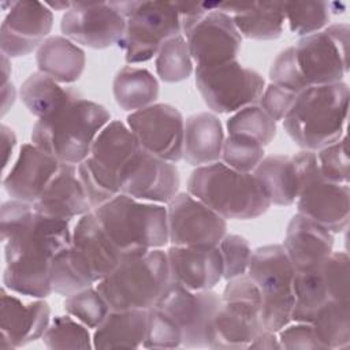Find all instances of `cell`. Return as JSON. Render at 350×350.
<instances>
[{
    "label": "cell",
    "instance_id": "cell-27",
    "mask_svg": "<svg viewBox=\"0 0 350 350\" xmlns=\"http://www.w3.org/2000/svg\"><path fill=\"white\" fill-rule=\"evenodd\" d=\"M216 8L228 14L241 36L257 40H276L283 33L284 1L216 3Z\"/></svg>",
    "mask_w": 350,
    "mask_h": 350
},
{
    "label": "cell",
    "instance_id": "cell-25",
    "mask_svg": "<svg viewBox=\"0 0 350 350\" xmlns=\"http://www.w3.org/2000/svg\"><path fill=\"white\" fill-rule=\"evenodd\" d=\"M33 206L41 215L64 220L90 212L92 206L78 176L77 165L60 163L59 170Z\"/></svg>",
    "mask_w": 350,
    "mask_h": 350
},
{
    "label": "cell",
    "instance_id": "cell-20",
    "mask_svg": "<svg viewBox=\"0 0 350 350\" xmlns=\"http://www.w3.org/2000/svg\"><path fill=\"white\" fill-rule=\"evenodd\" d=\"M167 220L175 246H217L227 234L226 219L186 191L168 202Z\"/></svg>",
    "mask_w": 350,
    "mask_h": 350
},
{
    "label": "cell",
    "instance_id": "cell-2",
    "mask_svg": "<svg viewBox=\"0 0 350 350\" xmlns=\"http://www.w3.org/2000/svg\"><path fill=\"white\" fill-rule=\"evenodd\" d=\"M126 256L113 245L93 211L72 228L71 243L51 262L52 291L68 297L108 276Z\"/></svg>",
    "mask_w": 350,
    "mask_h": 350
},
{
    "label": "cell",
    "instance_id": "cell-15",
    "mask_svg": "<svg viewBox=\"0 0 350 350\" xmlns=\"http://www.w3.org/2000/svg\"><path fill=\"white\" fill-rule=\"evenodd\" d=\"M180 25L196 67H213L237 60L242 36L232 18L217 10L216 3H211L202 14L182 16Z\"/></svg>",
    "mask_w": 350,
    "mask_h": 350
},
{
    "label": "cell",
    "instance_id": "cell-24",
    "mask_svg": "<svg viewBox=\"0 0 350 350\" xmlns=\"http://www.w3.org/2000/svg\"><path fill=\"white\" fill-rule=\"evenodd\" d=\"M60 163L34 144H23L12 168L3 179L7 194L19 201L34 204Z\"/></svg>",
    "mask_w": 350,
    "mask_h": 350
},
{
    "label": "cell",
    "instance_id": "cell-33",
    "mask_svg": "<svg viewBox=\"0 0 350 350\" xmlns=\"http://www.w3.org/2000/svg\"><path fill=\"white\" fill-rule=\"evenodd\" d=\"M112 92L122 109L135 112L154 104L159 97V82L146 68L124 66L113 78Z\"/></svg>",
    "mask_w": 350,
    "mask_h": 350
},
{
    "label": "cell",
    "instance_id": "cell-32",
    "mask_svg": "<svg viewBox=\"0 0 350 350\" xmlns=\"http://www.w3.org/2000/svg\"><path fill=\"white\" fill-rule=\"evenodd\" d=\"M321 262L306 269L295 271L293 282L294 308L291 321L310 323L317 310L328 301L334 299Z\"/></svg>",
    "mask_w": 350,
    "mask_h": 350
},
{
    "label": "cell",
    "instance_id": "cell-10",
    "mask_svg": "<svg viewBox=\"0 0 350 350\" xmlns=\"http://www.w3.org/2000/svg\"><path fill=\"white\" fill-rule=\"evenodd\" d=\"M116 4L126 18V29L118 45L130 64L150 60L168 38L182 34L175 1H116Z\"/></svg>",
    "mask_w": 350,
    "mask_h": 350
},
{
    "label": "cell",
    "instance_id": "cell-26",
    "mask_svg": "<svg viewBox=\"0 0 350 350\" xmlns=\"http://www.w3.org/2000/svg\"><path fill=\"white\" fill-rule=\"evenodd\" d=\"M283 247L295 271L306 269L320 264L334 252V234L297 213L288 221Z\"/></svg>",
    "mask_w": 350,
    "mask_h": 350
},
{
    "label": "cell",
    "instance_id": "cell-31",
    "mask_svg": "<svg viewBox=\"0 0 350 350\" xmlns=\"http://www.w3.org/2000/svg\"><path fill=\"white\" fill-rule=\"evenodd\" d=\"M261 183L271 205L287 206L297 201L298 175L293 159L283 154L264 157L253 171Z\"/></svg>",
    "mask_w": 350,
    "mask_h": 350
},
{
    "label": "cell",
    "instance_id": "cell-11",
    "mask_svg": "<svg viewBox=\"0 0 350 350\" xmlns=\"http://www.w3.org/2000/svg\"><path fill=\"white\" fill-rule=\"evenodd\" d=\"M298 175V213L314 220L332 234L346 230L350 216V187L327 180L319 168L316 152L301 150L293 157Z\"/></svg>",
    "mask_w": 350,
    "mask_h": 350
},
{
    "label": "cell",
    "instance_id": "cell-17",
    "mask_svg": "<svg viewBox=\"0 0 350 350\" xmlns=\"http://www.w3.org/2000/svg\"><path fill=\"white\" fill-rule=\"evenodd\" d=\"M126 124L144 150L171 163L183 159L185 119L174 105L154 103L131 112Z\"/></svg>",
    "mask_w": 350,
    "mask_h": 350
},
{
    "label": "cell",
    "instance_id": "cell-14",
    "mask_svg": "<svg viewBox=\"0 0 350 350\" xmlns=\"http://www.w3.org/2000/svg\"><path fill=\"white\" fill-rule=\"evenodd\" d=\"M196 86L204 103L216 113H230L256 104L264 89V77L232 60L213 67H196Z\"/></svg>",
    "mask_w": 350,
    "mask_h": 350
},
{
    "label": "cell",
    "instance_id": "cell-43",
    "mask_svg": "<svg viewBox=\"0 0 350 350\" xmlns=\"http://www.w3.org/2000/svg\"><path fill=\"white\" fill-rule=\"evenodd\" d=\"M321 175L338 185H349V150L346 134L336 142L316 150Z\"/></svg>",
    "mask_w": 350,
    "mask_h": 350
},
{
    "label": "cell",
    "instance_id": "cell-50",
    "mask_svg": "<svg viewBox=\"0 0 350 350\" xmlns=\"http://www.w3.org/2000/svg\"><path fill=\"white\" fill-rule=\"evenodd\" d=\"M15 88L12 85L11 81L5 82V83H1V97H3V101H1V115H5L7 111L12 107L14 101H15Z\"/></svg>",
    "mask_w": 350,
    "mask_h": 350
},
{
    "label": "cell",
    "instance_id": "cell-30",
    "mask_svg": "<svg viewBox=\"0 0 350 350\" xmlns=\"http://www.w3.org/2000/svg\"><path fill=\"white\" fill-rule=\"evenodd\" d=\"M36 62L40 72L59 83H72L85 70V52L64 36L48 37L37 49Z\"/></svg>",
    "mask_w": 350,
    "mask_h": 350
},
{
    "label": "cell",
    "instance_id": "cell-51",
    "mask_svg": "<svg viewBox=\"0 0 350 350\" xmlns=\"http://www.w3.org/2000/svg\"><path fill=\"white\" fill-rule=\"evenodd\" d=\"M51 10H62V11H67L71 7L70 1H46L45 3Z\"/></svg>",
    "mask_w": 350,
    "mask_h": 350
},
{
    "label": "cell",
    "instance_id": "cell-46",
    "mask_svg": "<svg viewBox=\"0 0 350 350\" xmlns=\"http://www.w3.org/2000/svg\"><path fill=\"white\" fill-rule=\"evenodd\" d=\"M280 349L287 350H325L310 323L295 321L293 325H286L279 332Z\"/></svg>",
    "mask_w": 350,
    "mask_h": 350
},
{
    "label": "cell",
    "instance_id": "cell-18",
    "mask_svg": "<svg viewBox=\"0 0 350 350\" xmlns=\"http://www.w3.org/2000/svg\"><path fill=\"white\" fill-rule=\"evenodd\" d=\"M124 29L126 18L116 1L71 3L60 22L64 37L93 49L119 44Z\"/></svg>",
    "mask_w": 350,
    "mask_h": 350
},
{
    "label": "cell",
    "instance_id": "cell-19",
    "mask_svg": "<svg viewBox=\"0 0 350 350\" xmlns=\"http://www.w3.org/2000/svg\"><path fill=\"white\" fill-rule=\"evenodd\" d=\"M180 186L175 163L163 160L139 148L123 165L119 175L122 194L139 201L168 204Z\"/></svg>",
    "mask_w": 350,
    "mask_h": 350
},
{
    "label": "cell",
    "instance_id": "cell-21",
    "mask_svg": "<svg viewBox=\"0 0 350 350\" xmlns=\"http://www.w3.org/2000/svg\"><path fill=\"white\" fill-rule=\"evenodd\" d=\"M52 10L41 1H11L0 27L1 55L22 57L30 55L48 38L52 30Z\"/></svg>",
    "mask_w": 350,
    "mask_h": 350
},
{
    "label": "cell",
    "instance_id": "cell-45",
    "mask_svg": "<svg viewBox=\"0 0 350 350\" xmlns=\"http://www.w3.org/2000/svg\"><path fill=\"white\" fill-rule=\"evenodd\" d=\"M269 78H271V83H275L287 90H291L297 94L305 90V86L299 78V74L294 62L293 46L286 48L275 57L269 70Z\"/></svg>",
    "mask_w": 350,
    "mask_h": 350
},
{
    "label": "cell",
    "instance_id": "cell-42",
    "mask_svg": "<svg viewBox=\"0 0 350 350\" xmlns=\"http://www.w3.org/2000/svg\"><path fill=\"white\" fill-rule=\"evenodd\" d=\"M146 349H174L182 346V334L175 321L156 306L148 309V328L144 340Z\"/></svg>",
    "mask_w": 350,
    "mask_h": 350
},
{
    "label": "cell",
    "instance_id": "cell-49",
    "mask_svg": "<svg viewBox=\"0 0 350 350\" xmlns=\"http://www.w3.org/2000/svg\"><path fill=\"white\" fill-rule=\"evenodd\" d=\"M1 148H3V153H4V170L7 168L10 159L12 156L14 148L16 145V137L12 129H10L5 124H1Z\"/></svg>",
    "mask_w": 350,
    "mask_h": 350
},
{
    "label": "cell",
    "instance_id": "cell-28",
    "mask_svg": "<svg viewBox=\"0 0 350 350\" xmlns=\"http://www.w3.org/2000/svg\"><path fill=\"white\" fill-rule=\"evenodd\" d=\"M224 142L223 124L215 113L198 112L185 120L183 159L194 167L219 161Z\"/></svg>",
    "mask_w": 350,
    "mask_h": 350
},
{
    "label": "cell",
    "instance_id": "cell-9",
    "mask_svg": "<svg viewBox=\"0 0 350 350\" xmlns=\"http://www.w3.org/2000/svg\"><path fill=\"white\" fill-rule=\"evenodd\" d=\"M261 294L264 329L279 332L291 321L295 269L283 245H265L252 252L247 272Z\"/></svg>",
    "mask_w": 350,
    "mask_h": 350
},
{
    "label": "cell",
    "instance_id": "cell-41",
    "mask_svg": "<svg viewBox=\"0 0 350 350\" xmlns=\"http://www.w3.org/2000/svg\"><path fill=\"white\" fill-rule=\"evenodd\" d=\"M63 306L70 316L85 324L88 328L98 327L111 310L105 298L93 286L66 297Z\"/></svg>",
    "mask_w": 350,
    "mask_h": 350
},
{
    "label": "cell",
    "instance_id": "cell-8",
    "mask_svg": "<svg viewBox=\"0 0 350 350\" xmlns=\"http://www.w3.org/2000/svg\"><path fill=\"white\" fill-rule=\"evenodd\" d=\"M139 144L120 120L109 122L96 137L89 156L77 165L92 211L120 193L119 175Z\"/></svg>",
    "mask_w": 350,
    "mask_h": 350
},
{
    "label": "cell",
    "instance_id": "cell-36",
    "mask_svg": "<svg viewBox=\"0 0 350 350\" xmlns=\"http://www.w3.org/2000/svg\"><path fill=\"white\" fill-rule=\"evenodd\" d=\"M159 78L168 83L187 79L193 72L189 45L182 34L168 38L159 49L154 60Z\"/></svg>",
    "mask_w": 350,
    "mask_h": 350
},
{
    "label": "cell",
    "instance_id": "cell-23",
    "mask_svg": "<svg viewBox=\"0 0 350 350\" xmlns=\"http://www.w3.org/2000/svg\"><path fill=\"white\" fill-rule=\"evenodd\" d=\"M171 280L193 291L212 290L223 279V258L217 246L168 247Z\"/></svg>",
    "mask_w": 350,
    "mask_h": 350
},
{
    "label": "cell",
    "instance_id": "cell-5",
    "mask_svg": "<svg viewBox=\"0 0 350 350\" xmlns=\"http://www.w3.org/2000/svg\"><path fill=\"white\" fill-rule=\"evenodd\" d=\"M187 193L221 217L250 220L264 215L271 201L253 172H239L223 161L196 167Z\"/></svg>",
    "mask_w": 350,
    "mask_h": 350
},
{
    "label": "cell",
    "instance_id": "cell-40",
    "mask_svg": "<svg viewBox=\"0 0 350 350\" xmlns=\"http://www.w3.org/2000/svg\"><path fill=\"white\" fill-rule=\"evenodd\" d=\"M265 157L264 146L246 135L228 134L221 148V161L239 172H253Z\"/></svg>",
    "mask_w": 350,
    "mask_h": 350
},
{
    "label": "cell",
    "instance_id": "cell-34",
    "mask_svg": "<svg viewBox=\"0 0 350 350\" xmlns=\"http://www.w3.org/2000/svg\"><path fill=\"white\" fill-rule=\"evenodd\" d=\"M44 72H33L21 86V100L30 113L42 119L55 112L72 93Z\"/></svg>",
    "mask_w": 350,
    "mask_h": 350
},
{
    "label": "cell",
    "instance_id": "cell-37",
    "mask_svg": "<svg viewBox=\"0 0 350 350\" xmlns=\"http://www.w3.org/2000/svg\"><path fill=\"white\" fill-rule=\"evenodd\" d=\"M228 134H241L258 141L262 146L268 145L276 135V122L265 111L252 104L234 112L226 123Z\"/></svg>",
    "mask_w": 350,
    "mask_h": 350
},
{
    "label": "cell",
    "instance_id": "cell-12",
    "mask_svg": "<svg viewBox=\"0 0 350 350\" xmlns=\"http://www.w3.org/2000/svg\"><path fill=\"white\" fill-rule=\"evenodd\" d=\"M261 294L247 273L228 279L213 319L209 349H247L264 329Z\"/></svg>",
    "mask_w": 350,
    "mask_h": 350
},
{
    "label": "cell",
    "instance_id": "cell-47",
    "mask_svg": "<svg viewBox=\"0 0 350 350\" xmlns=\"http://www.w3.org/2000/svg\"><path fill=\"white\" fill-rule=\"evenodd\" d=\"M297 93L280 88L275 83H269L265 86L261 97H260V107L269 115L275 122L283 120L287 112L290 111Z\"/></svg>",
    "mask_w": 350,
    "mask_h": 350
},
{
    "label": "cell",
    "instance_id": "cell-6",
    "mask_svg": "<svg viewBox=\"0 0 350 350\" xmlns=\"http://www.w3.org/2000/svg\"><path fill=\"white\" fill-rule=\"evenodd\" d=\"M100 226L126 256L161 249L168 239L167 206L119 193L93 209Z\"/></svg>",
    "mask_w": 350,
    "mask_h": 350
},
{
    "label": "cell",
    "instance_id": "cell-44",
    "mask_svg": "<svg viewBox=\"0 0 350 350\" xmlns=\"http://www.w3.org/2000/svg\"><path fill=\"white\" fill-rule=\"evenodd\" d=\"M223 258V278L226 280L247 272L252 249L249 242L237 234H226L217 245Z\"/></svg>",
    "mask_w": 350,
    "mask_h": 350
},
{
    "label": "cell",
    "instance_id": "cell-29",
    "mask_svg": "<svg viewBox=\"0 0 350 350\" xmlns=\"http://www.w3.org/2000/svg\"><path fill=\"white\" fill-rule=\"evenodd\" d=\"M148 328V309H111L94 328V349H137L144 345Z\"/></svg>",
    "mask_w": 350,
    "mask_h": 350
},
{
    "label": "cell",
    "instance_id": "cell-16",
    "mask_svg": "<svg viewBox=\"0 0 350 350\" xmlns=\"http://www.w3.org/2000/svg\"><path fill=\"white\" fill-rule=\"evenodd\" d=\"M167 313L182 334V347H209L213 319L220 306V297L213 290L193 291L170 280L153 305Z\"/></svg>",
    "mask_w": 350,
    "mask_h": 350
},
{
    "label": "cell",
    "instance_id": "cell-39",
    "mask_svg": "<svg viewBox=\"0 0 350 350\" xmlns=\"http://www.w3.org/2000/svg\"><path fill=\"white\" fill-rule=\"evenodd\" d=\"M48 349H92L93 339L85 324L72 316H55L42 335Z\"/></svg>",
    "mask_w": 350,
    "mask_h": 350
},
{
    "label": "cell",
    "instance_id": "cell-1",
    "mask_svg": "<svg viewBox=\"0 0 350 350\" xmlns=\"http://www.w3.org/2000/svg\"><path fill=\"white\" fill-rule=\"evenodd\" d=\"M0 223L4 287L33 298L51 295V262L71 243L70 220L41 215L33 204L11 198L1 205Z\"/></svg>",
    "mask_w": 350,
    "mask_h": 350
},
{
    "label": "cell",
    "instance_id": "cell-4",
    "mask_svg": "<svg viewBox=\"0 0 350 350\" xmlns=\"http://www.w3.org/2000/svg\"><path fill=\"white\" fill-rule=\"evenodd\" d=\"M349 98V85L343 81L309 86L297 94L283 127L298 146L316 152L345 135Z\"/></svg>",
    "mask_w": 350,
    "mask_h": 350
},
{
    "label": "cell",
    "instance_id": "cell-48",
    "mask_svg": "<svg viewBox=\"0 0 350 350\" xmlns=\"http://www.w3.org/2000/svg\"><path fill=\"white\" fill-rule=\"evenodd\" d=\"M247 349H268V350L280 349L279 338L276 336V332H272V331H268V329H262V331L249 343Z\"/></svg>",
    "mask_w": 350,
    "mask_h": 350
},
{
    "label": "cell",
    "instance_id": "cell-7",
    "mask_svg": "<svg viewBox=\"0 0 350 350\" xmlns=\"http://www.w3.org/2000/svg\"><path fill=\"white\" fill-rule=\"evenodd\" d=\"M167 253L152 249L141 254L129 256L96 288L105 298L111 309H149L170 283Z\"/></svg>",
    "mask_w": 350,
    "mask_h": 350
},
{
    "label": "cell",
    "instance_id": "cell-38",
    "mask_svg": "<svg viewBox=\"0 0 350 350\" xmlns=\"http://www.w3.org/2000/svg\"><path fill=\"white\" fill-rule=\"evenodd\" d=\"M331 5L324 1H284V21L293 33L305 37L327 27Z\"/></svg>",
    "mask_w": 350,
    "mask_h": 350
},
{
    "label": "cell",
    "instance_id": "cell-35",
    "mask_svg": "<svg viewBox=\"0 0 350 350\" xmlns=\"http://www.w3.org/2000/svg\"><path fill=\"white\" fill-rule=\"evenodd\" d=\"M310 324L325 350L350 346V301L332 299L321 306Z\"/></svg>",
    "mask_w": 350,
    "mask_h": 350
},
{
    "label": "cell",
    "instance_id": "cell-22",
    "mask_svg": "<svg viewBox=\"0 0 350 350\" xmlns=\"http://www.w3.org/2000/svg\"><path fill=\"white\" fill-rule=\"evenodd\" d=\"M51 323V308L44 298L23 302L1 287L0 347L16 349L42 338Z\"/></svg>",
    "mask_w": 350,
    "mask_h": 350
},
{
    "label": "cell",
    "instance_id": "cell-3",
    "mask_svg": "<svg viewBox=\"0 0 350 350\" xmlns=\"http://www.w3.org/2000/svg\"><path fill=\"white\" fill-rule=\"evenodd\" d=\"M109 120L105 107L72 90L55 112L37 120L31 142L59 163L78 165L89 156L96 137Z\"/></svg>",
    "mask_w": 350,
    "mask_h": 350
},
{
    "label": "cell",
    "instance_id": "cell-13",
    "mask_svg": "<svg viewBox=\"0 0 350 350\" xmlns=\"http://www.w3.org/2000/svg\"><path fill=\"white\" fill-rule=\"evenodd\" d=\"M349 33L347 23H334L301 37L293 45L294 62L305 89L343 81L349 72Z\"/></svg>",
    "mask_w": 350,
    "mask_h": 350
}]
</instances>
